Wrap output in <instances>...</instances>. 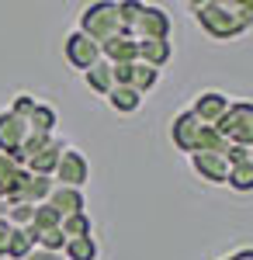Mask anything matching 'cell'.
I'll use <instances>...</instances> for the list:
<instances>
[{
  "label": "cell",
  "mask_w": 253,
  "mask_h": 260,
  "mask_svg": "<svg viewBox=\"0 0 253 260\" xmlns=\"http://www.w3.org/2000/svg\"><path fill=\"white\" fill-rule=\"evenodd\" d=\"M104 101H108V108L118 111V115H136L139 108H142V94H136L132 87H115Z\"/></svg>",
  "instance_id": "obj_15"
},
{
  "label": "cell",
  "mask_w": 253,
  "mask_h": 260,
  "mask_svg": "<svg viewBox=\"0 0 253 260\" xmlns=\"http://www.w3.org/2000/svg\"><path fill=\"white\" fill-rule=\"evenodd\" d=\"M218 136L229 142V146H243L250 149L253 146V101H233L226 118L215 125Z\"/></svg>",
  "instance_id": "obj_5"
},
{
  "label": "cell",
  "mask_w": 253,
  "mask_h": 260,
  "mask_svg": "<svg viewBox=\"0 0 253 260\" xmlns=\"http://www.w3.org/2000/svg\"><path fill=\"white\" fill-rule=\"evenodd\" d=\"M101 59L111 66H132V62H139V42L129 35H115L111 42L101 45Z\"/></svg>",
  "instance_id": "obj_11"
},
{
  "label": "cell",
  "mask_w": 253,
  "mask_h": 260,
  "mask_svg": "<svg viewBox=\"0 0 253 260\" xmlns=\"http://www.w3.org/2000/svg\"><path fill=\"white\" fill-rule=\"evenodd\" d=\"M24 260H59V253H49V250H39V246H35Z\"/></svg>",
  "instance_id": "obj_21"
},
{
  "label": "cell",
  "mask_w": 253,
  "mask_h": 260,
  "mask_svg": "<svg viewBox=\"0 0 253 260\" xmlns=\"http://www.w3.org/2000/svg\"><path fill=\"white\" fill-rule=\"evenodd\" d=\"M62 149H66V146H62V139H56V136H52V139L45 142L39 153H31V156H28V167H24V170H28V174H35V177H52V174H56L59 156H62Z\"/></svg>",
  "instance_id": "obj_10"
},
{
  "label": "cell",
  "mask_w": 253,
  "mask_h": 260,
  "mask_svg": "<svg viewBox=\"0 0 253 260\" xmlns=\"http://www.w3.org/2000/svg\"><path fill=\"white\" fill-rule=\"evenodd\" d=\"M83 83L98 94V98H108L111 90H115V73H111V62H94L87 73H83Z\"/></svg>",
  "instance_id": "obj_13"
},
{
  "label": "cell",
  "mask_w": 253,
  "mask_h": 260,
  "mask_svg": "<svg viewBox=\"0 0 253 260\" xmlns=\"http://www.w3.org/2000/svg\"><path fill=\"white\" fill-rule=\"evenodd\" d=\"M45 205H49V208L56 212L59 219L80 215V212L87 208V201H83V191H77V187H59V184H52V191H49Z\"/></svg>",
  "instance_id": "obj_9"
},
{
  "label": "cell",
  "mask_w": 253,
  "mask_h": 260,
  "mask_svg": "<svg viewBox=\"0 0 253 260\" xmlns=\"http://www.w3.org/2000/svg\"><path fill=\"white\" fill-rule=\"evenodd\" d=\"M246 163H250V167H253V146H250V149H246Z\"/></svg>",
  "instance_id": "obj_22"
},
{
  "label": "cell",
  "mask_w": 253,
  "mask_h": 260,
  "mask_svg": "<svg viewBox=\"0 0 253 260\" xmlns=\"http://www.w3.org/2000/svg\"><path fill=\"white\" fill-rule=\"evenodd\" d=\"M59 229H62V236H66V240H77V236H94V225H90V215H87V212L62 219V222H59Z\"/></svg>",
  "instance_id": "obj_17"
},
{
  "label": "cell",
  "mask_w": 253,
  "mask_h": 260,
  "mask_svg": "<svg viewBox=\"0 0 253 260\" xmlns=\"http://www.w3.org/2000/svg\"><path fill=\"white\" fill-rule=\"evenodd\" d=\"M170 142H174L184 156H198V153H218L222 156L229 149V142L218 136V128L201 125L191 111L174 115V121H170Z\"/></svg>",
  "instance_id": "obj_2"
},
{
  "label": "cell",
  "mask_w": 253,
  "mask_h": 260,
  "mask_svg": "<svg viewBox=\"0 0 253 260\" xmlns=\"http://www.w3.org/2000/svg\"><path fill=\"white\" fill-rule=\"evenodd\" d=\"M80 31L87 39H94L98 45L111 42L115 35H125L121 31V4H90L83 14H80Z\"/></svg>",
  "instance_id": "obj_4"
},
{
  "label": "cell",
  "mask_w": 253,
  "mask_h": 260,
  "mask_svg": "<svg viewBox=\"0 0 253 260\" xmlns=\"http://www.w3.org/2000/svg\"><path fill=\"white\" fill-rule=\"evenodd\" d=\"M35 250V240H31V233L28 229H14V236H11V246H7V257L14 260H24L28 253Z\"/></svg>",
  "instance_id": "obj_19"
},
{
  "label": "cell",
  "mask_w": 253,
  "mask_h": 260,
  "mask_svg": "<svg viewBox=\"0 0 253 260\" xmlns=\"http://www.w3.org/2000/svg\"><path fill=\"white\" fill-rule=\"evenodd\" d=\"M187 160H191L198 177L208 180V184H226V177H229V163L218 153H198V156H187Z\"/></svg>",
  "instance_id": "obj_12"
},
{
  "label": "cell",
  "mask_w": 253,
  "mask_h": 260,
  "mask_svg": "<svg viewBox=\"0 0 253 260\" xmlns=\"http://www.w3.org/2000/svg\"><path fill=\"white\" fill-rule=\"evenodd\" d=\"M226 184H229L233 191H239V194H250L253 191V167L250 163H236V167H229Z\"/></svg>",
  "instance_id": "obj_18"
},
{
  "label": "cell",
  "mask_w": 253,
  "mask_h": 260,
  "mask_svg": "<svg viewBox=\"0 0 253 260\" xmlns=\"http://www.w3.org/2000/svg\"><path fill=\"white\" fill-rule=\"evenodd\" d=\"M121 31H125L129 39H136V42H170L174 24H170V18H167L163 7L125 0V4H121Z\"/></svg>",
  "instance_id": "obj_3"
},
{
  "label": "cell",
  "mask_w": 253,
  "mask_h": 260,
  "mask_svg": "<svg viewBox=\"0 0 253 260\" xmlns=\"http://www.w3.org/2000/svg\"><path fill=\"white\" fill-rule=\"evenodd\" d=\"M62 56H66V62H70L73 70L87 73L94 62H101V45L94 39H87L80 28H73V31L66 35V42H62Z\"/></svg>",
  "instance_id": "obj_6"
},
{
  "label": "cell",
  "mask_w": 253,
  "mask_h": 260,
  "mask_svg": "<svg viewBox=\"0 0 253 260\" xmlns=\"http://www.w3.org/2000/svg\"><path fill=\"white\" fill-rule=\"evenodd\" d=\"M187 11L212 42L239 39L253 28V0H195Z\"/></svg>",
  "instance_id": "obj_1"
},
{
  "label": "cell",
  "mask_w": 253,
  "mask_h": 260,
  "mask_svg": "<svg viewBox=\"0 0 253 260\" xmlns=\"http://www.w3.org/2000/svg\"><path fill=\"white\" fill-rule=\"evenodd\" d=\"M170 59H174V42H139V62L163 70Z\"/></svg>",
  "instance_id": "obj_14"
},
{
  "label": "cell",
  "mask_w": 253,
  "mask_h": 260,
  "mask_svg": "<svg viewBox=\"0 0 253 260\" xmlns=\"http://www.w3.org/2000/svg\"><path fill=\"white\" fill-rule=\"evenodd\" d=\"M56 184L59 187H83L87 180H90V163H87V156L80 153V149H73V146H66L62 149V156H59L56 163Z\"/></svg>",
  "instance_id": "obj_7"
},
{
  "label": "cell",
  "mask_w": 253,
  "mask_h": 260,
  "mask_svg": "<svg viewBox=\"0 0 253 260\" xmlns=\"http://www.w3.org/2000/svg\"><path fill=\"white\" fill-rule=\"evenodd\" d=\"M222 260H229V257H222Z\"/></svg>",
  "instance_id": "obj_23"
},
{
  "label": "cell",
  "mask_w": 253,
  "mask_h": 260,
  "mask_svg": "<svg viewBox=\"0 0 253 260\" xmlns=\"http://www.w3.org/2000/svg\"><path fill=\"white\" fill-rule=\"evenodd\" d=\"M11 236H14V225L7 219H0V257H7V246H11Z\"/></svg>",
  "instance_id": "obj_20"
},
{
  "label": "cell",
  "mask_w": 253,
  "mask_h": 260,
  "mask_svg": "<svg viewBox=\"0 0 253 260\" xmlns=\"http://www.w3.org/2000/svg\"><path fill=\"white\" fill-rule=\"evenodd\" d=\"M229 104H233V98H229V94H222V90H201V94L195 98V104H191L187 111H191V115H195L201 125L215 128L218 121L226 118Z\"/></svg>",
  "instance_id": "obj_8"
},
{
  "label": "cell",
  "mask_w": 253,
  "mask_h": 260,
  "mask_svg": "<svg viewBox=\"0 0 253 260\" xmlns=\"http://www.w3.org/2000/svg\"><path fill=\"white\" fill-rule=\"evenodd\" d=\"M62 253H66V260H98L101 246L94 236H77V240H66Z\"/></svg>",
  "instance_id": "obj_16"
}]
</instances>
